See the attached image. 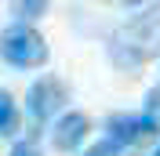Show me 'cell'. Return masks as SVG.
<instances>
[{
  "label": "cell",
  "mask_w": 160,
  "mask_h": 156,
  "mask_svg": "<svg viewBox=\"0 0 160 156\" xmlns=\"http://www.w3.org/2000/svg\"><path fill=\"white\" fill-rule=\"evenodd\" d=\"M160 55V7H146L142 15L128 18L109 37V58L120 69H138Z\"/></svg>",
  "instance_id": "1"
},
{
  "label": "cell",
  "mask_w": 160,
  "mask_h": 156,
  "mask_svg": "<svg viewBox=\"0 0 160 156\" xmlns=\"http://www.w3.org/2000/svg\"><path fill=\"white\" fill-rule=\"evenodd\" d=\"M0 58L15 69H33L48 62V44L33 26H8L0 33Z\"/></svg>",
  "instance_id": "2"
},
{
  "label": "cell",
  "mask_w": 160,
  "mask_h": 156,
  "mask_svg": "<svg viewBox=\"0 0 160 156\" xmlns=\"http://www.w3.org/2000/svg\"><path fill=\"white\" fill-rule=\"evenodd\" d=\"M62 102H66V84H62L58 76H40L33 80L29 95H26V109H29L33 124H48L55 113L62 109Z\"/></svg>",
  "instance_id": "3"
},
{
  "label": "cell",
  "mask_w": 160,
  "mask_h": 156,
  "mask_svg": "<svg viewBox=\"0 0 160 156\" xmlns=\"http://www.w3.org/2000/svg\"><path fill=\"white\" fill-rule=\"evenodd\" d=\"M157 127L149 124L146 116H131V113H117V116H109V124H106V138H109L117 149H131L138 145L146 134H153Z\"/></svg>",
  "instance_id": "4"
},
{
  "label": "cell",
  "mask_w": 160,
  "mask_h": 156,
  "mask_svg": "<svg viewBox=\"0 0 160 156\" xmlns=\"http://www.w3.org/2000/svg\"><path fill=\"white\" fill-rule=\"evenodd\" d=\"M84 138H88V116H84V113H66V116L55 124V131H51V142H55V149H62V153H73Z\"/></svg>",
  "instance_id": "5"
},
{
  "label": "cell",
  "mask_w": 160,
  "mask_h": 156,
  "mask_svg": "<svg viewBox=\"0 0 160 156\" xmlns=\"http://www.w3.org/2000/svg\"><path fill=\"white\" fill-rule=\"evenodd\" d=\"M18 131V109H15V98L0 87V138H8Z\"/></svg>",
  "instance_id": "6"
},
{
  "label": "cell",
  "mask_w": 160,
  "mask_h": 156,
  "mask_svg": "<svg viewBox=\"0 0 160 156\" xmlns=\"http://www.w3.org/2000/svg\"><path fill=\"white\" fill-rule=\"evenodd\" d=\"M11 11H15L18 18H40V15L48 11V4H44V0H18V4H11Z\"/></svg>",
  "instance_id": "7"
},
{
  "label": "cell",
  "mask_w": 160,
  "mask_h": 156,
  "mask_svg": "<svg viewBox=\"0 0 160 156\" xmlns=\"http://www.w3.org/2000/svg\"><path fill=\"white\" fill-rule=\"evenodd\" d=\"M142 116H146V120H149V124L160 131V84L149 91V95H146V113H142Z\"/></svg>",
  "instance_id": "8"
},
{
  "label": "cell",
  "mask_w": 160,
  "mask_h": 156,
  "mask_svg": "<svg viewBox=\"0 0 160 156\" xmlns=\"http://www.w3.org/2000/svg\"><path fill=\"white\" fill-rule=\"evenodd\" d=\"M117 153H120V149L113 145L109 138H102L98 145H91V149H88V153H84V156H117Z\"/></svg>",
  "instance_id": "9"
},
{
  "label": "cell",
  "mask_w": 160,
  "mask_h": 156,
  "mask_svg": "<svg viewBox=\"0 0 160 156\" xmlns=\"http://www.w3.org/2000/svg\"><path fill=\"white\" fill-rule=\"evenodd\" d=\"M8 156H40V149L33 145V142H15V149H11Z\"/></svg>",
  "instance_id": "10"
},
{
  "label": "cell",
  "mask_w": 160,
  "mask_h": 156,
  "mask_svg": "<svg viewBox=\"0 0 160 156\" xmlns=\"http://www.w3.org/2000/svg\"><path fill=\"white\" fill-rule=\"evenodd\" d=\"M153 156H160V145H157V149H153Z\"/></svg>",
  "instance_id": "11"
}]
</instances>
